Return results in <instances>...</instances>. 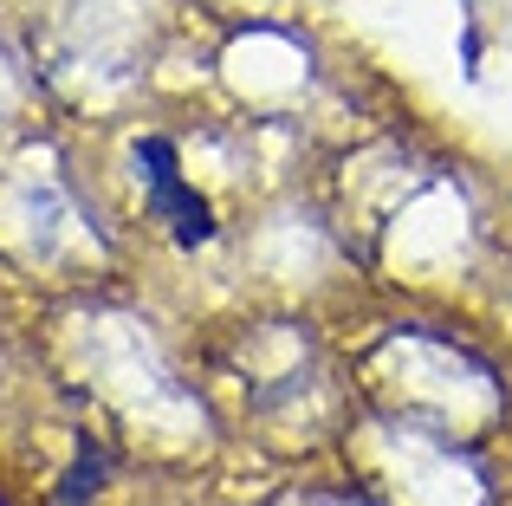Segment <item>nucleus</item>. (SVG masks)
Masks as SVG:
<instances>
[{"instance_id": "nucleus-1", "label": "nucleus", "mask_w": 512, "mask_h": 506, "mask_svg": "<svg viewBox=\"0 0 512 506\" xmlns=\"http://www.w3.org/2000/svg\"><path fill=\"white\" fill-rule=\"evenodd\" d=\"M137 163H143V182H150V215L163 221L182 247H201L214 234V215H208V202L175 176V143L169 137H143Z\"/></svg>"}]
</instances>
